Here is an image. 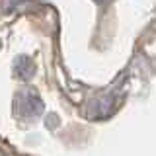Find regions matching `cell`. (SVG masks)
<instances>
[{"instance_id":"cell-1","label":"cell","mask_w":156,"mask_h":156,"mask_svg":"<svg viewBox=\"0 0 156 156\" xmlns=\"http://www.w3.org/2000/svg\"><path fill=\"white\" fill-rule=\"evenodd\" d=\"M16 72L20 78H29V74L33 72V65L29 62V58H20L16 65Z\"/></svg>"}]
</instances>
